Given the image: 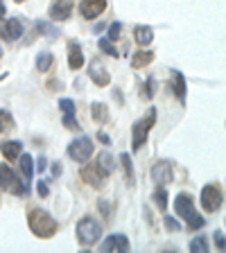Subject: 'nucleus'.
I'll list each match as a JSON object with an SVG mask.
<instances>
[{
  "label": "nucleus",
  "instance_id": "aec40b11",
  "mask_svg": "<svg viewBox=\"0 0 226 253\" xmlns=\"http://www.w3.org/2000/svg\"><path fill=\"white\" fill-rule=\"evenodd\" d=\"M120 161H122V169H125L127 185H134V163H132V156L125 152V154H120Z\"/></svg>",
  "mask_w": 226,
  "mask_h": 253
},
{
  "label": "nucleus",
  "instance_id": "b1692460",
  "mask_svg": "<svg viewBox=\"0 0 226 253\" xmlns=\"http://www.w3.org/2000/svg\"><path fill=\"white\" fill-rule=\"evenodd\" d=\"M54 57L50 52H41L37 57V70H41V73H45V70H50V66H52Z\"/></svg>",
  "mask_w": 226,
  "mask_h": 253
},
{
  "label": "nucleus",
  "instance_id": "7c9ffc66",
  "mask_svg": "<svg viewBox=\"0 0 226 253\" xmlns=\"http://www.w3.org/2000/svg\"><path fill=\"white\" fill-rule=\"evenodd\" d=\"M163 221H165V226H168V231H179V228H181L179 221L174 219V217H170V215H165Z\"/></svg>",
  "mask_w": 226,
  "mask_h": 253
},
{
  "label": "nucleus",
  "instance_id": "f704fd0d",
  "mask_svg": "<svg viewBox=\"0 0 226 253\" xmlns=\"http://www.w3.org/2000/svg\"><path fill=\"white\" fill-rule=\"evenodd\" d=\"M215 244H217V249H220V251H224V249H226L224 233H222V231H217V233H215Z\"/></svg>",
  "mask_w": 226,
  "mask_h": 253
},
{
  "label": "nucleus",
  "instance_id": "6e6552de",
  "mask_svg": "<svg viewBox=\"0 0 226 253\" xmlns=\"http://www.w3.org/2000/svg\"><path fill=\"white\" fill-rule=\"evenodd\" d=\"M21 34H23V25L18 18H9V21L0 18V37L5 41H16V39H21Z\"/></svg>",
  "mask_w": 226,
  "mask_h": 253
},
{
  "label": "nucleus",
  "instance_id": "9d476101",
  "mask_svg": "<svg viewBox=\"0 0 226 253\" xmlns=\"http://www.w3.org/2000/svg\"><path fill=\"white\" fill-rule=\"evenodd\" d=\"M73 11V0H52L50 5V18L52 21H66Z\"/></svg>",
  "mask_w": 226,
  "mask_h": 253
},
{
  "label": "nucleus",
  "instance_id": "f03ea898",
  "mask_svg": "<svg viewBox=\"0 0 226 253\" xmlns=\"http://www.w3.org/2000/svg\"><path fill=\"white\" fill-rule=\"evenodd\" d=\"M174 208H177V215H179L181 219H185V224H188L192 231H199V228L206 224L204 217L197 215L195 204H192V197H190V195H179V197H177Z\"/></svg>",
  "mask_w": 226,
  "mask_h": 253
},
{
  "label": "nucleus",
  "instance_id": "a878e982",
  "mask_svg": "<svg viewBox=\"0 0 226 253\" xmlns=\"http://www.w3.org/2000/svg\"><path fill=\"white\" fill-rule=\"evenodd\" d=\"M154 201L158 204L161 211H165V208H168V192H165V190H156V192H154Z\"/></svg>",
  "mask_w": 226,
  "mask_h": 253
},
{
  "label": "nucleus",
  "instance_id": "c9c22d12",
  "mask_svg": "<svg viewBox=\"0 0 226 253\" xmlns=\"http://www.w3.org/2000/svg\"><path fill=\"white\" fill-rule=\"evenodd\" d=\"M37 188H39V195H41V197H47V185L43 183V181H39Z\"/></svg>",
  "mask_w": 226,
  "mask_h": 253
},
{
  "label": "nucleus",
  "instance_id": "4468645a",
  "mask_svg": "<svg viewBox=\"0 0 226 253\" xmlns=\"http://www.w3.org/2000/svg\"><path fill=\"white\" fill-rule=\"evenodd\" d=\"M68 66L73 70H79L84 66V54H82V47H79L77 41L68 43Z\"/></svg>",
  "mask_w": 226,
  "mask_h": 253
},
{
  "label": "nucleus",
  "instance_id": "7ed1b4c3",
  "mask_svg": "<svg viewBox=\"0 0 226 253\" xmlns=\"http://www.w3.org/2000/svg\"><path fill=\"white\" fill-rule=\"evenodd\" d=\"M100 235H102V226L93 219V217H84V219H79V224H77V240L84 244V247L95 244L97 240H100Z\"/></svg>",
  "mask_w": 226,
  "mask_h": 253
},
{
  "label": "nucleus",
  "instance_id": "1a4fd4ad",
  "mask_svg": "<svg viewBox=\"0 0 226 253\" xmlns=\"http://www.w3.org/2000/svg\"><path fill=\"white\" fill-rule=\"evenodd\" d=\"M106 9V0H82V5H79V11L84 18H97L102 11Z\"/></svg>",
  "mask_w": 226,
  "mask_h": 253
},
{
  "label": "nucleus",
  "instance_id": "6ab92c4d",
  "mask_svg": "<svg viewBox=\"0 0 226 253\" xmlns=\"http://www.w3.org/2000/svg\"><path fill=\"white\" fill-rule=\"evenodd\" d=\"M97 168H100L104 174H111L116 169V161H113V156H111L109 152H102L100 158H97Z\"/></svg>",
  "mask_w": 226,
  "mask_h": 253
},
{
  "label": "nucleus",
  "instance_id": "cd10ccee",
  "mask_svg": "<svg viewBox=\"0 0 226 253\" xmlns=\"http://www.w3.org/2000/svg\"><path fill=\"white\" fill-rule=\"evenodd\" d=\"M190 251H197V253H204V251H208V247H206V240L204 237H195L192 242H190Z\"/></svg>",
  "mask_w": 226,
  "mask_h": 253
},
{
  "label": "nucleus",
  "instance_id": "ddd939ff",
  "mask_svg": "<svg viewBox=\"0 0 226 253\" xmlns=\"http://www.w3.org/2000/svg\"><path fill=\"white\" fill-rule=\"evenodd\" d=\"M152 179L156 181V183H168V181H172V165H170L168 161H158L152 168Z\"/></svg>",
  "mask_w": 226,
  "mask_h": 253
},
{
  "label": "nucleus",
  "instance_id": "c85d7f7f",
  "mask_svg": "<svg viewBox=\"0 0 226 253\" xmlns=\"http://www.w3.org/2000/svg\"><path fill=\"white\" fill-rule=\"evenodd\" d=\"M93 118L97 122H104L106 120V109H104V104H100V102H97V104H93Z\"/></svg>",
  "mask_w": 226,
  "mask_h": 253
},
{
  "label": "nucleus",
  "instance_id": "9b49d317",
  "mask_svg": "<svg viewBox=\"0 0 226 253\" xmlns=\"http://www.w3.org/2000/svg\"><path fill=\"white\" fill-rule=\"evenodd\" d=\"M100 251H129V240H127V235H120V233H116V235H109L102 242Z\"/></svg>",
  "mask_w": 226,
  "mask_h": 253
},
{
  "label": "nucleus",
  "instance_id": "473e14b6",
  "mask_svg": "<svg viewBox=\"0 0 226 253\" xmlns=\"http://www.w3.org/2000/svg\"><path fill=\"white\" fill-rule=\"evenodd\" d=\"M120 30H122L120 23H113V25L109 27V39H111V41H116V39H120Z\"/></svg>",
  "mask_w": 226,
  "mask_h": 253
},
{
  "label": "nucleus",
  "instance_id": "bb28decb",
  "mask_svg": "<svg viewBox=\"0 0 226 253\" xmlns=\"http://www.w3.org/2000/svg\"><path fill=\"white\" fill-rule=\"evenodd\" d=\"M59 109L63 111V116H75V102L73 100H59Z\"/></svg>",
  "mask_w": 226,
  "mask_h": 253
},
{
  "label": "nucleus",
  "instance_id": "e433bc0d",
  "mask_svg": "<svg viewBox=\"0 0 226 253\" xmlns=\"http://www.w3.org/2000/svg\"><path fill=\"white\" fill-rule=\"evenodd\" d=\"M61 163H54L52 165V176H54V179H57V176H61Z\"/></svg>",
  "mask_w": 226,
  "mask_h": 253
},
{
  "label": "nucleus",
  "instance_id": "4c0bfd02",
  "mask_svg": "<svg viewBox=\"0 0 226 253\" xmlns=\"http://www.w3.org/2000/svg\"><path fill=\"white\" fill-rule=\"evenodd\" d=\"M97 140H102V142H104V145H111V138L106 136L104 131H100V133H97Z\"/></svg>",
  "mask_w": 226,
  "mask_h": 253
},
{
  "label": "nucleus",
  "instance_id": "79ce46f5",
  "mask_svg": "<svg viewBox=\"0 0 226 253\" xmlns=\"http://www.w3.org/2000/svg\"><path fill=\"white\" fill-rule=\"evenodd\" d=\"M0 57H2V50H0Z\"/></svg>",
  "mask_w": 226,
  "mask_h": 253
},
{
  "label": "nucleus",
  "instance_id": "20e7f679",
  "mask_svg": "<svg viewBox=\"0 0 226 253\" xmlns=\"http://www.w3.org/2000/svg\"><path fill=\"white\" fill-rule=\"evenodd\" d=\"M154 122H156V109L152 106V109L147 111V116L134 125V152H138V149L145 145V140H147L149 131H152Z\"/></svg>",
  "mask_w": 226,
  "mask_h": 253
},
{
  "label": "nucleus",
  "instance_id": "58836bf2",
  "mask_svg": "<svg viewBox=\"0 0 226 253\" xmlns=\"http://www.w3.org/2000/svg\"><path fill=\"white\" fill-rule=\"evenodd\" d=\"M39 169H45V158H39Z\"/></svg>",
  "mask_w": 226,
  "mask_h": 253
},
{
  "label": "nucleus",
  "instance_id": "5701e85b",
  "mask_svg": "<svg viewBox=\"0 0 226 253\" xmlns=\"http://www.w3.org/2000/svg\"><path fill=\"white\" fill-rule=\"evenodd\" d=\"M152 59H154V52L145 50V52H138L136 57L132 59V66H134V68H140V66H147V63H152Z\"/></svg>",
  "mask_w": 226,
  "mask_h": 253
},
{
  "label": "nucleus",
  "instance_id": "f8f14e48",
  "mask_svg": "<svg viewBox=\"0 0 226 253\" xmlns=\"http://www.w3.org/2000/svg\"><path fill=\"white\" fill-rule=\"evenodd\" d=\"M82 179H84L89 185H93V188H102V185H104V172L97 168V163L86 165V168L82 169Z\"/></svg>",
  "mask_w": 226,
  "mask_h": 253
},
{
  "label": "nucleus",
  "instance_id": "a19ab883",
  "mask_svg": "<svg viewBox=\"0 0 226 253\" xmlns=\"http://www.w3.org/2000/svg\"><path fill=\"white\" fill-rule=\"evenodd\" d=\"M16 2H25V0H16Z\"/></svg>",
  "mask_w": 226,
  "mask_h": 253
},
{
  "label": "nucleus",
  "instance_id": "c756f323",
  "mask_svg": "<svg viewBox=\"0 0 226 253\" xmlns=\"http://www.w3.org/2000/svg\"><path fill=\"white\" fill-rule=\"evenodd\" d=\"M100 50H104V52L111 54V57H118V50L113 47V43H111L109 39H100Z\"/></svg>",
  "mask_w": 226,
  "mask_h": 253
},
{
  "label": "nucleus",
  "instance_id": "72a5a7b5",
  "mask_svg": "<svg viewBox=\"0 0 226 253\" xmlns=\"http://www.w3.org/2000/svg\"><path fill=\"white\" fill-rule=\"evenodd\" d=\"M154 86H156V82H154V77H149L147 79V90H142V95H145V97H154Z\"/></svg>",
  "mask_w": 226,
  "mask_h": 253
},
{
  "label": "nucleus",
  "instance_id": "2eb2a0df",
  "mask_svg": "<svg viewBox=\"0 0 226 253\" xmlns=\"http://www.w3.org/2000/svg\"><path fill=\"white\" fill-rule=\"evenodd\" d=\"M89 75H90V79H93L97 86H106V84H109V73L104 70V66H102L100 61H90Z\"/></svg>",
  "mask_w": 226,
  "mask_h": 253
},
{
  "label": "nucleus",
  "instance_id": "39448f33",
  "mask_svg": "<svg viewBox=\"0 0 226 253\" xmlns=\"http://www.w3.org/2000/svg\"><path fill=\"white\" fill-rule=\"evenodd\" d=\"M0 188L11 192V195H25L27 188L18 181L16 172L9 168V165H0Z\"/></svg>",
  "mask_w": 226,
  "mask_h": 253
},
{
  "label": "nucleus",
  "instance_id": "4be33fe9",
  "mask_svg": "<svg viewBox=\"0 0 226 253\" xmlns=\"http://www.w3.org/2000/svg\"><path fill=\"white\" fill-rule=\"evenodd\" d=\"M21 169H23V176H25V181L32 179V168H34V161H32L30 154H21Z\"/></svg>",
  "mask_w": 226,
  "mask_h": 253
},
{
  "label": "nucleus",
  "instance_id": "393cba45",
  "mask_svg": "<svg viewBox=\"0 0 226 253\" xmlns=\"http://www.w3.org/2000/svg\"><path fill=\"white\" fill-rule=\"evenodd\" d=\"M11 125H14V120H11V116L7 113L5 109H0V133H5L11 129Z\"/></svg>",
  "mask_w": 226,
  "mask_h": 253
},
{
  "label": "nucleus",
  "instance_id": "412c9836",
  "mask_svg": "<svg viewBox=\"0 0 226 253\" xmlns=\"http://www.w3.org/2000/svg\"><path fill=\"white\" fill-rule=\"evenodd\" d=\"M34 27H37L43 37H47V39H57L59 37V30L52 25V23H47V21H37V25Z\"/></svg>",
  "mask_w": 226,
  "mask_h": 253
},
{
  "label": "nucleus",
  "instance_id": "f257e3e1",
  "mask_svg": "<svg viewBox=\"0 0 226 253\" xmlns=\"http://www.w3.org/2000/svg\"><path fill=\"white\" fill-rule=\"evenodd\" d=\"M27 221H30V228L37 237H52L57 233V221H54L52 215H47L41 208H32L30 215H27Z\"/></svg>",
  "mask_w": 226,
  "mask_h": 253
},
{
  "label": "nucleus",
  "instance_id": "f3484780",
  "mask_svg": "<svg viewBox=\"0 0 226 253\" xmlns=\"http://www.w3.org/2000/svg\"><path fill=\"white\" fill-rule=\"evenodd\" d=\"M21 142L18 140H9V142H0V152H2V156L7 158V161H14V158H18V154H21Z\"/></svg>",
  "mask_w": 226,
  "mask_h": 253
},
{
  "label": "nucleus",
  "instance_id": "a211bd4d",
  "mask_svg": "<svg viewBox=\"0 0 226 253\" xmlns=\"http://www.w3.org/2000/svg\"><path fill=\"white\" fill-rule=\"evenodd\" d=\"M172 86H174L177 97L183 102L185 100V79H183V75H181L179 70H174V73H172Z\"/></svg>",
  "mask_w": 226,
  "mask_h": 253
},
{
  "label": "nucleus",
  "instance_id": "ea45409f",
  "mask_svg": "<svg viewBox=\"0 0 226 253\" xmlns=\"http://www.w3.org/2000/svg\"><path fill=\"white\" fill-rule=\"evenodd\" d=\"M2 16H5V5L0 2V18H2Z\"/></svg>",
  "mask_w": 226,
  "mask_h": 253
},
{
  "label": "nucleus",
  "instance_id": "dca6fc26",
  "mask_svg": "<svg viewBox=\"0 0 226 253\" xmlns=\"http://www.w3.org/2000/svg\"><path fill=\"white\" fill-rule=\"evenodd\" d=\"M134 39H136V43L138 45H149L152 43V39H154V32H152V27H147V25H138L136 30H134Z\"/></svg>",
  "mask_w": 226,
  "mask_h": 253
},
{
  "label": "nucleus",
  "instance_id": "423d86ee",
  "mask_svg": "<svg viewBox=\"0 0 226 253\" xmlns=\"http://www.w3.org/2000/svg\"><path fill=\"white\" fill-rule=\"evenodd\" d=\"M93 140L90 138H86V136H82V138H77V140H73L68 145V154H70V158L73 161H79V163H84V161H89L90 158V154H93Z\"/></svg>",
  "mask_w": 226,
  "mask_h": 253
},
{
  "label": "nucleus",
  "instance_id": "2f4dec72",
  "mask_svg": "<svg viewBox=\"0 0 226 253\" xmlns=\"http://www.w3.org/2000/svg\"><path fill=\"white\" fill-rule=\"evenodd\" d=\"M63 126H66V129H75V131H79V129H82L73 116H63Z\"/></svg>",
  "mask_w": 226,
  "mask_h": 253
},
{
  "label": "nucleus",
  "instance_id": "0eeeda50",
  "mask_svg": "<svg viewBox=\"0 0 226 253\" xmlns=\"http://www.w3.org/2000/svg\"><path fill=\"white\" fill-rule=\"evenodd\" d=\"M201 206H204V211L208 212H215L222 208V190L217 185H206L201 190Z\"/></svg>",
  "mask_w": 226,
  "mask_h": 253
}]
</instances>
